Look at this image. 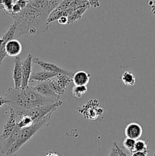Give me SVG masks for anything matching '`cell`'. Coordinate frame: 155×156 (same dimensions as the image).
<instances>
[{
  "instance_id": "8992f818",
  "label": "cell",
  "mask_w": 155,
  "mask_h": 156,
  "mask_svg": "<svg viewBox=\"0 0 155 156\" xmlns=\"http://www.w3.org/2000/svg\"><path fill=\"white\" fill-rule=\"evenodd\" d=\"M72 81V78L66 75L58 74L57 76L53 77V79L48 81L49 85L52 88L54 93L57 94L59 97L63 95L67 89V87L69 85Z\"/></svg>"
},
{
  "instance_id": "8fae6325",
  "label": "cell",
  "mask_w": 155,
  "mask_h": 156,
  "mask_svg": "<svg viewBox=\"0 0 155 156\" xmlns=\"http://www.w3.org/2000/svg\"><path fill=\"white\" fill-rule=\"evenodd\" d=\"M33 90L38 94H41L42 96L51 99H56V100H60V97L56 94L54 91L52 90L50 88V85H49L48 82H38L35 86L32 87Z\"/></svg>"
},
{
  "instance_id": "4fadbf2b",
  "label": "cell",
  "mask_w": 155,
  "mask_h": 156,
  "mask_svg": "<svg viewBox=\"0 0 155 156\" xmlns=\"http://www.w3.org/2000/svg\"><path fill=\"white\" fill-rule=\"evenodd\" d=\"M21 129H20L18 126H16V127L14 129L12 133L5 140L2 141V145L0 146V151H1V153L2 154V155H5V154L7 153L8 151L9 150V149L12 147V145L17 141V140H18V137H19Z\"/></svg>"
},
{
  "instance_id": "5bb4252c",
  "label": "cell",
  "mask_w": 155,
  "mask_h": 156,
  "mask_svg": "<svg viewBox=\"0 0 155 156\" xmlns=\"http://www.w3.org/2000/svg\"><path fill=\"white\" fill-rule=\"evenodd\" d=\"M143 133L141 125L137 123H131L125 129V134L127 138L132 139L134 140H138Z\"/></svg>"
},
{
  "instance_id": "484cf974",
  "label": "cell",
  "mask_w": 155,
  "mask_h": 156,
  "mask_svg": "<svg viewBox=\"0 0 155 156\" xmlns=\"http://www.w3.org/2000/svg\"><path fill=\"white\" fill-rule=\"evenodd\" d=\"M147 154H148V152L133 151L132 152H131V156H147Z\"/></svg>"
},
{
  "instance_id": "6da1fadb",
  "label": "cell",
  "mask_w": 155,
  "mask_h": 156,
  "mask_svg": "<svg viewBox=\"0 0 155 156\" xmlns=\"http://www.w3.org/2000/svg\"><path fill=\"white\" fill-rule=\"evenodd\" d=\"M57 0L28 1L27 6L20 13L11 15L15 26V39L26 34L45 33L51 24L48 18L51 12L59 5Z\"/></svg>"
},
{
  "instance_id": "e0dca14e",
  "label": "cell",
  "mask_w": 155,
  "mask_h": 156,
  "mask_svg": "<svg viewBox=\"0 0 155 156\" xmlns=\"http://www.w3.org/2000/svg\"><path fill=\"white\" fill-rule=\"evenodd\" d=\"M91 79V75L85 71H78L72 76V82L76 86H87Z\"/></svg>"
},
{
  "instance_id": "44dd1931",
  "label": "cell",
  "mask_w": 155,
  "mask_h": 156,
  "mask_svg": "<svg viewBox=\"0 0 155 156\" xmlns=\"http://www.w3.org/2000/svg\"><path fill=\"white\" fill-rule=\"evenodd\" d=\"M14 3H15L14 0H2V1H0V10L4 11L7 15H9L12 12Z\"/></svg>"
},
{
  "instance_id": "7c38bea8",
  "label": "cell",
  "mask_w": 155,
  "mask_h": 156,
  "mask_svg": "<svg viewBox=\"0 0 155 156\" xmlns=\"http://www.w3.org/2000/svg\"><path fill=\"white\" fill-rule=\"evenodd\" d=\"M14 85L15 88H21L22 85V61L19 56L15 58V66L12 73Z\"/></svg>"
},
{
  "instance_id": "30bf717a",
  "label": "cell",
  "mask_w": 155,
  "mask_h": 156,
  "mask_svg": "<svg viewBox=\"0 0 155 156\" xmlns=\"http://www.w3.org/2000/svg\"><path fill=\"white\" fill-rule=\"evenodd\" d=\"M33 58L31 54H29L22 62V85H21V88H26V87L29 86V81H30V76L32 74Z\"/></svg>"
},
{
  "instance_id": "83f0119b",
  "label": "cell",
  "mask_w": 155,
  "mask_h": 156,
  "mask_svg": "<svg viewBox=\"0 0 155 156\" xmlns=\"http://www.w3.org/2000/svg\"><path fill=\"white\" fill-rule=\"evenodd\" d=\"M115 147H116V149H117V151H118L119 156H129L126 153V152H123L122 149H120V147L118 146V144H117L116 143H115Z\"/></svg>"
},
{
  "instance_id": "5b68a950",
  "label": "cell",
  "mask_w": 155,
  "mask_h": 156,
  "mask_svg": "<svg viewBox=\"0 0 155 156\" xmlns=\"http://www.w3.org/2000/svg\"><path fill=\"white\" fill-rule=\"evenodd\" d=\"M78 111L83 115L84 118L89 120H97L103 115L104 110L100 108L97 99H91L86 104L78 108Z\"/></svg>"
},
{
  "instance_id": "4316f807",
  "label": "cell",
  "mask_w": 155,
  "mask_h": 156,
  "mask_svg": "<svg viewBox=\"0 0 155 156\" xmlns=\"http://www.w3.org/2000/svg\"><path fill=\"white\" fill-rule=\"evenodd\" d=\"M109 156H119L118 151H117L116 147H115V143H113V146H112V149H111L110 154H109Z\"/></svg>"
},
{
  "instance_id": "ac0fdd59",
  "label": "cell",
  "mask_w": 155,
  "mask_h": 156,
  "mask_svg": "<svg viewBox=\"0 0 155 156\" xmlns=\"http://www.w3.org/2000/svg\"><path fill=\"white\" fill-rule=\"evenodd\" d=\"M90 7H91V5H90V1H89V5H87L83 6V7L79 8L78 9H77V10H75L74 12H73L68 17V24H72V23H74V21H78V20H80L81 18H82V15L85 13V12H86Z\"/></svg>"
},
{
  "instance_id": "ffe728a7",
  "label": "cell",
  "mask_w": 155,
  "mask_h": 156,
  "mask_svg": "<svg viewBox=\"0 0 155 156\" xmlns=\"http://www.w3.org/2000/svg\"><path fill=\"white\" fill-rule=\"evenodd\" d=\"M19 118V121L17 122V126L20 128V129H24V128L29 127L31 126L33 123V120L30 118L28 116L21 115L17 117V118Z\"/></svg>"
},
{
  "instance_id": "f546056e",
  "label": "cell",
  "mask_w": 155,
  "mask_h": 156,
  "mask_svg": "<svg viewBox=\"0 0 155 156\" xmlns=\"http://www.w3.org/2000/svg\"><path fill=\"white\" fill-rule=\"evenodd\" d=\"M90 5L93 8H98L100 6V2L99 1H90Z\"/></svg>"
},
{
  "instance_id": "7a4b0ae2",
  "label": "cell",
  "mask_w": 155,
  "mask_h": 156,
  "mask_svg": "<svg viewBox=\"0 0 155 156\" xmlns=\"http://www.w3.org/2000/svg\"><path fill=\"white\" fill-rule=\"evenodd\" d=\"M4 97L9 101V108H12L15 113L51 105L60 101L43 97L36 92L32 87L29 86L21 88H9Z\"/></svg>"
},
{
  "instance_id": "f1b7e54d",
  "label": "cell",
  "mask_w": 155,
  "mask_h": 156,
  "mask_svg": "<svg viewBox=\"0 0 155 156\" xmlns=\"http://www.w3.org/2000/svg\"><path fill=\"white\" fill-rule=\"evenodd\" d=\"M5 105H9V101H8L5 97L0 96V108Z\"/></svg>"
},
{
  "instance_id": "9a60e30c",
  "label": "cell",
  "mask_w": 155,
  "mask_h": 156,
  "mask_svg": "<svg viewBox=\"0 0 155 156\" xmlns=\"http://www.w3.org/2000/svg\"><path fill=\"white\" fill-rule=\"evenodd\" d=\"M22 51V45L19 41L17 39H12L9 41L5 45V52L7 56H19Z\"/></svg>"
},
{
  "instance_id": "7402d4cb",
  "label": "cell",
  "mask_w": 155,
  "mask_h": 156,
  "mask_svg": "<svg viewBox=\"0 0 155 156\" xmlns=\"http://www.w3.org/2000/svg\"><path fill=\"white\" fill-rule=\"evenodd\" d=\"M88 91L87 86H76L74 85L71 90L72 95L76 98H81L82 96Z\"/></svg>"
},
{
  "instance_id": "277c9868",
  "label": "cell",
  "mask_w": 155,
  "mask_h": 156,
  "mask_svg": "<svg viewBox=\"0 0 155 156\" xmlns=\"http://www.w3.org/2000/svg\"><path fill=\"white\" fill-rule=\"evenodd\" d=\"M62 105V101H59L56 103L53 104L51 105H46V106L39 107V108H33V109L26 110V111H20V112H17V117L21 115H25L30 117L32 120L34 122H37L43 119L44 117H46L50 114L54 113L55 111L57 110L58 108Z\"/></svg>"
},
{
  "instance_id": "cb8c5ba5",
  "label": "cell",
  "mask_w": 155,
  "mask_h": 156,
  "mask_svg": "<svg viewBox=\"0 0 155 156\" xmlns=\"http://www.w3.org/2000/svg\"><path fill=\"white\" fill-rule=\"evenodd\" d=\"M135 143H136V140H134L132 139L127 138L126 137V139L123 141V147L126 149H127L129 152H132L135 149Z\"/></svg>"
},
{
  "instance_id": "d6a6232c",
  "label": "cell",
  "mask_w": 155,
  "mask_h": 156,
  "mask_svg": "<svg viewBox=\"0 0 155 156\" xmlns=\"http://www.w3.org/2000/svg\"><path fill=\"white\" fill-rule=\"evenodd\" d=\"M153 156H155V152H154V154H153Z\"/></svg>"
},
{
  "instance_id": "d6986e66",
  "label": "cell",
  "mask_w": 155,
  "mask_h": 156,
  "mask_svg": "<svg viewBox=\"0 0 155 156\" xmlns=\"http://www.w3.org/2000/svg\"><path fill=\"white\" fill-rule=\"evenodd\" d=\"M121 80L122 81L123 83L129 87H132L135 85V76L132 74V73L129 71H126L123 73V74L121 76Z\"/></svg>"
},
{
  "instance_id": "3957f363",
  "label": "cell",
  "mask_w": 155,
  "mask_h": 156,
  "mask_svg": "<svg viewBox=\"0 0 155 156\" xmlns=\"http://www.w3.org/2000/svg\"><path fill=\"white\" fill-rule=\"evenodd\" d=\"M53 113L50 114L49 115H47L46 117H44L43 119H42L41 120L37 122H34L33 124L27 128H24V129H21V133H20V135L18 139L17 140V141L12 145V147L9 149V150L8 151L7 153L5 155V156H14L16 154V152L25 144L26 143L29 141L44 125L46 123H48L49 120L51 119L52 115H53Z\"/></svg>"
},
{
  "instance_id": "d4e9b609",
  "label": "cell",
  "mask_w": 155,
  "mask_h": 156,
  "mask_svg": "<svg viewBox=\"0 0 155 156\" xmlns=\"http://www.w3.org/2000/svg\"><path fill=\"white\" fill-rule=\"evenodd\" d=\"M58 23L59 24H62V25H65V24H68V17L65 16H62L57 20Z\"/></svg>"
},
{
  "instance_id": "4dcf8cb0",
  "label": "cell",
  "mask_w": 155,
  "mask_h": 156,
  "mask_svg": "<svg viewBox=\"0 0 155 156\" xmlns=\"http://www.w3.org/2000/svg\"><path fill=\"white\" fill-rule=\"evenodd\" d=\"M148 5L150 6V9H151V12L155 15V1H149Z\"/></svg>"
},
{
  "instance_id": "603a6c76",
  "label": "cell",
  "mask_w": 155,
  "mask_h": 156,
  "mask_svg": "<svg viewBox=\"0 0 155 156\" xmlns=\"http://www.w3.org/2000/svg\"><path fill=\"white\" fill-rule=\"evenodd\" d=\"M134 151H136V152H148V148H147V142L144 141V140H136Z\"/></svg>"
},
{
  "instance_id": "ba28073f",
  "label": "cell",
  "mask_w": 155,
  "mask_h": 156,
  "mask_svg": "<svg viewBox=\"0 0 155 156\" xmlns=\"http://www.w3.org/2000/svg\"><path fill=\"white\" fill-rule=\"evenodd\" d=\"M33 63L40 66L44 71L49 72V73L66 75V76H70V77L71 78H72L73 75H74L71 73L66 71V70L64 69L60 68V67L58 66L56 64L49 62H44V61L40 60V59H38V58H33Z\"/></svg>"
},
{
  "instance_id": "1f68e13d",
  "label": "cell",
  "mask_w": 155,
  "mask_h": 156,
  "mask_svg": "<svg viewBox=\"0 0 155 156\" xmlns=\"http://www.w3.org/2000/svg\"><path fill=\"white\" fill-rule=\"evenodd\" d=\"M44 156H59L56 152H48Z\"/></svg>"
},
{
  "instance_id": "9c48e42d",
  "label": "cell",
  "mask_w": 155,
  "mask_h": 156,
  "mask_svg": "<svg viewBox=\"0 0 155 156\" xmlns=\"http://www.w3.org/2000/svg\"><path fill=\"white\" fill-rule=\"evenodd\" d=\"M15 26L12 24L9 27V30L4 34L2 37H0V66L2 63L5 58L7 56L5 52V45L9 41L15 38Z\"/></svg>"
},
{
  "instance_id": "52a82bcc",
  "label": "cell",
  "mask_w": 155,
  "mask_h": 156,
  "mask_svg": "<svg viewBox=\"0 0 155 156\" xmlns=\"http://www.w3.org/2000/svg\"><path fill=\"white\" fill-rule=\"evenodd\" d=\"M9 117L7 120L6 123H5L2 128V132L1 136H0V140L4 141L5 140L12 132L15 129L17 126V114L15 111L12 108H9Z\"/></svg>"
},
{
  "instance_id": "2e32d148",
  "label": "cell",
  "mask_w": 155,
  "mask_h": 156,
  "mask_svg": "<svg viewBox=\"0 0 155 156\" xmlns=\"http://www.w3.org/2000/svg\"><path fill=\"white\" fill-rule=\"evenodd\" d=\"M57 75L58 74H56V73H49V72L44 71V70L43 71L34 72V73H32L29 82H48L50 79H53V77L57 76Z\"/></svg>"
}]
</instances>
